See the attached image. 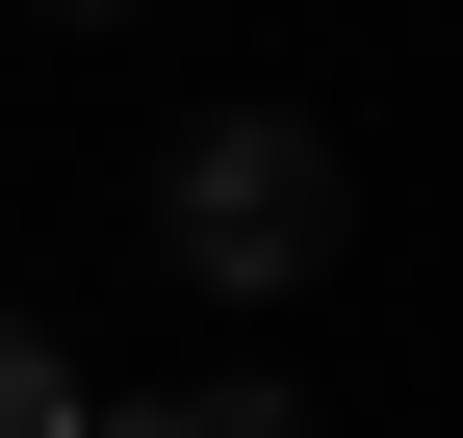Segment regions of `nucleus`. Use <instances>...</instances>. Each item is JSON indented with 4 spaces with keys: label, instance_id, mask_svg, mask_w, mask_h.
I'll list each match as a JSON object with an SVG mask.
<instances>
[{
    "label": "nucleus",
    "instance_id": "f257e3e1",
    "mask_svg": "<svg viewBox=\"0 0 463 438\" xmlns=\"http://www.w3.org/2000/svg\"><path fill=\"white\" fill-rule=\"evenodd\" d=\"M155 233H181V284L283 309V284L335 258V129H309V103H232V129H181V206H155Z\"/></svg>",
    "mask_w": 463,
    "mask_h": 438
},
{
    "label": "nucleus",
    "instance_id": "f03ea898",
    "mask_svg": "<svg viewBox=\"0 0 463 438\" xmlns=\"http://www.w3.org/2000/svg\"><path fill=\"white\" fill-rule=\"evenodd\" d=\"M78 438H283V387H78Z\"/></svg>",
    "mask_w": 463,
    "mask_h": 438
},
{
    "label": "nucleus",
    "instance_id": "7ed1b4c3",
    "mask_svg": "<svg viewBox=\"0 0 463 438\" xmlns=\"http://www.w3.org/2000/svg\"><path fill=\"white\" fill-rule=\"evenodd\" d=\"M0 438H78V361H52V309H0Z\"/></svg>",
    "mask_w": 463,
    "mask_h": 438
}]
</instances>
